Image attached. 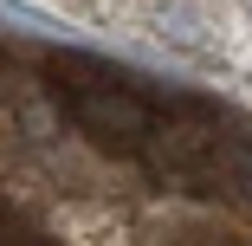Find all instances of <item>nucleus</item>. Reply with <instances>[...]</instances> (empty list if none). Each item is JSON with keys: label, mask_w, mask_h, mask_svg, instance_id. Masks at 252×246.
I'll use <instances>...</instances> for the list:
<instances>
[{"label": "nucleus", "mask_w": 252, "mask_h": 246, "mask_svg": "<svg viewBox=\"0 0 252 246\" xmlns=\"http://www.w3.org/2000/svg\"><path fill=\"white\" fill-rule=\"evenodd\" d=\"M0 246H252V110L0 26Z\"/></svg>", "instance_id": "nucleus-1"}, {"label": "nucleus", "mask_w": 252, "mask_h": 246, "mask_svg": "<svg viewBox=\"0 0 252 246\" xmlns=\"http://www.w3.org/2000/svg\"><path fill=\"white\" fill-rule=\"evenodd\" d=\"M45 7L156 45L181 71L220 84V97L252 110V0H45Z\"/></svg>", "instance_id": "nucleus-2"}]
</instances>
